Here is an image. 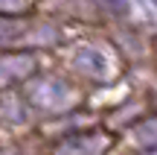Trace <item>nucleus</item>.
Segmentation results:
<instances>
[{
	"mask_svg": "<svg viewBox=\"0 0 157 155\" xmlns=\"http://www.w3.org/2000/svg\"><path fill=\"white\" fill-rule=\"evenodd\" d=\"M113 138L105 129H87L78 135H67L61 138V144L52 149V155H105L111 149Z\"/></svg>",
	"mask_w": 157,
	"mask_h": 155,
	"instance_id": "nucleus-1",
	"label": "nucleus"
},
{
	"mask_svg": "<svg viewBox=\"0 0 157 155\" xmlns=\"http://www.w3.org/2000/svg\"><path fill=\"white\" fill-rule=\"evenodd\" d=\"M70 88L64 85L61 79H38L35 82V88H32V94H29V100H32L38 108H44V111H58V108H64V105L70 103Z\"/></svg>",
	"mask_w": 157,
	"mask_h": 155,
	"instance_id": "nucleus-2",
	"label": "nucleus"
},
{
	"mask_svg": "<svg viewBox=\"0 0 157 155\" xmlns=\"http://www.w3.org/2000/svg\"><path fill=\"white\" fill-rule=\"evenodd\" d=\"M35 70V53L17 50V53H3L0 56V85L17 82Z\"/></svg>",
	"mask_w": 157,
	"mask_h": 155,
	"instance_id": "nucleus-3",
	"label": "nucleus"
},
{
	"mask_svg": "<svg viewBox=\"0 0 157 155\" xmlns=\"http://www.w3.org/2000/svg\"><path fill=\"white\" fill-rule=\"evenodd\" d=\"M76 67L82 70V73H87L90 79L102 82L111 76V64H108V56L99 50H93V47H82L76 56Z\"/></svg>",
	"mask_w": 157,
	"mask_h": 155,
	"instance_id": "nucleus-4",
	"label": "nucleus"
},
{
	"mask_svg": "<svg viewBox=\"0 0 157 155\" xmlns=\"http://www.w3.org/2000/svg\"><path fill=\"white\" fill-rule=\"evenodd\" d=\"M131 138L140 146H154L157 149V117H146L131 129Z\"/></svg>",
	"mask_w": 157,
	"mask_h": 155,
	"instance_id": "nucleus-5",
	"label": "nucleus"
},
{
	"mask_svg": "<svg viewBox=\"0 0 157 155\" xmlns=\"http://www.w3.org/2000/svg\"><path fill=\"white\" fill-rule=\"evenodd\" d=\"M0 114H3L6 120H23L21 100H17L15 94H3V97H0Z\"/></svg>",
	"mask_w": 157,
	"mask_h": 155,
	"instance_id": "nucleus-6",
	"label": "nucleus"
},
{
	"mask_svg": "<svg viewBox=\"0 0 157 155\" xmlns=\"http://www.w3.org/2000/svg\"><path fill=\"white\" fill-rule=\"evenodd\" d=\"M23 32V23L15 21V18H3L0 15V41H9V38H17Z\"/></svg>",
	"mask_w": 157,
	"mask_h": 155,
	"instance_id": "nucleus-7",
	"label": "nucleus"
},
{
	"mask_svg": "<svg viewBox=\"0 0 157 155\" xmlns=\"http://www.w3.org/2000/svg\"><path fill=\"white\" fill-rule=\"evenodd\" d=\"M154 155H157V152H154Z\"/></svg>",
	"mask_w": 157,
	"mask_h": 155,
	"instance_id": "nucleus-8",
	"label": "nucleus"
}]
</instances>
